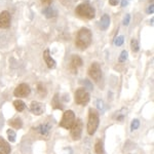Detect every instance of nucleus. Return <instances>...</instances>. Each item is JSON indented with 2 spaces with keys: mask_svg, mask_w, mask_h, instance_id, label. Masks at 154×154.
I'll use <instances>...</instances> for the list:
<instances>
[{
  "mask_svg": "<svg viewBox=\"0 0 154 154\" xmlns=\"http://www.w3.org/2000/svg\"><path fill=\"white\" fill-rule=\"evenodd\" d=\"M93 41V34L88 28H81L77 32V35L75 38L76 46L81 51H84L91 44Z\"/></svg>",
  "mask_w": 154,
  "mask_h": 154,
  "instance_id": "obj_1",
  "label": "nucleus"
},
{
  "mask_svg": "<svg viewBox=\"0 0 154 154\" xmlns=\"http://www.w3.org/2000/svg\"><path fill=\"white\" fill-rule=\"evenodd\" d=\"M75 14L79 18L84 20H93L96 17V9L88 2H83L76 6Z\"/></svg>",
  "mask_w": 154,
  "mask_h": 154,
  "instance_id": "obj_2",
  "label": "nucleus"
},
{
  "mask_svg": "<svg viewBox=\"0 0 154 154\" xmlns=\"http://www.w3.org/2000/svg\"><path fill=\"white\" fill-rule=\"evenodd\" d=\"M99 113L96 109L91 108L88 114V133L89 135H94L96 133L99 125Z\"/></svg>",
  "mask_w": 154,
  "mask_h": 154,
  "instance_id": "obj_3",
  "label": "nucleus"
},
{
  "mask_svg": "<svg viewBox=\"0 0 154 154\" xmlns=\"http://www.w3.org/2000/svg\"><path fill=\"white\" fill-rule=\"evenodd\" d=\"M74 121H75V114L72 110H68L64 113L63 118H62L61 122H60V125L62 128H66V130H70L73 125Z\"/></svg>",
  "mask_w": 154,
  "mask_h": 154,
  "instance_id": "obj_4",
  "label": "nucleus"
},
{
  "mask_svg": "<svg viewBox=\"0 0 154 154\" xmlns=\"http://www.w3.org/2000/svg\"><path fill=\"white\" fill-rule=\"evenodd\" d=\"M75 102L81 106H85L89 102V94L85 88H78L75 91Z\"/></svg>",
  "mask_w": 154,
  "mask_h": 154,
  "instance_id": "obj_5",
  "label": "nucleus"
},
{
  "mask_svg": "<svg viewBox=\"0 0 154 154\" xmlns=\"http://www.w3.org/2000/svg\"><path fill=\"white\" fill-rule=\"evenodd\" d=\"M88 75L91 78H93L95 81H100L102 78V70H101V66L99 65L97 62L93 63L89 66L88 69Z\"/></svg>",
  "mask_w": 154,
  "mask_h": 154,
  "instance_id": "obj_6",
  "label": "nucleus"
},
{
  "mask_svg": "<svg viewBox=\"0 0 154 154\" xmlns=\"http://www.w3.org/2000/svg\"><path fill=\"white\" fill-rule=\"evenodd\" d=\"M70 130L71 137L73 138V140H79L81 137V133H82V121H81V119H76Z\"/></svg>",
  "mask_w": 154,
  "mask_h": 154,
  "instance_id": "obj_7",
  "label": "nucleus"
},
{
  "mask_svg": "<svg viewBox=\"0 0 154 154\" xmlns=\"http://www.w3.org/2000/svg\"><path fill=\"white\" fill-rule=\"evenodd\" d=\"M51 125L48 122H45V123H41V125H39L38 126H36L34 130H35L37 133L40 135L42 138L44 139H48L49 136H51Z\"/></svg>",
  "mask_w": 154,
  "mask_h": 154,
  "instance_id": "obj_8",
  "label": "nucleus"
},
{
  "mask_svg": "<svg viewBox=\"0 0 154 154\" xmlns=\"http://www.w3.org/2000/svg\"><path fill=\"white\" fill-rule=\"evenodd\" d=\"M31 93V88L27 83H21L19 84L18 86L16 88L14 91V95L18 98H26L27 96L30 95Z\"/></svg>",
  "mask_w": 154,
  "mask_h": 154,
  "instance_id": "obj_9",
  "label": "nucleus"
},
{
  "mask_svg": "<svg viewBox=\"0 0 154 154\" xmlns=\"http://www.w3.org/2000/svg\"><path fill=\"white\" fill-rule=\"evenodd\" d=\"M11 17L7 11H3L0 12V28L1 29H7L11 26Z\"/></svg>",
  "mask_w": 154,
  "mask_h": 154,
  "instance_id": "obj_10",
  "label": "nucleus"
},
{
  "mask_svg": "<svg viewBox=\"0 0 154 154\" xmlns=\"http://www.w3.org/2000/svg\"><path fill=\"white\" fill-rule=\"evenodd\" d=\"M30 110L31 112L34 114V115H41L42 113L44 112V105L40 102H36L33 101L30 105Z\"/></svg>",
  "mask_w": 154,
  "mask_h": 154,
  "instance_id": "obj_11",
  "label": "nucleus"
},
{
  "mask_svg": "<svg viewBox=\"0 0 154 154\" xmlns=\"http://www.w3.org/2000/svg\"><path fill=\"white\" fill-rule=\"evenodd\" d=\"M82 66V60L78 56H73L70 61V70L72 73H77V69Z\"/></svg>",
  "mask_w": 154,
  "mask_h": 154,
  "instance_id": "obj_12",
  "label": "nucleus"
},
{
  "mask_svg": "<svg viewBox=\"0 0 154 154\" xmlns=\"http://www.w3.org/2000/svg\"><path fill=\"white\" fill-rule=\"evenodd\" d=\"M43 59L44 61H45V64L48 65V67L49 69H54L57 66V63L56 61L51 58V54H49V49H45L43 53Z\"/></svg>",
  "mask_w": 154,
  "mask_h": 154,
  "instance_id": "obj_13",
  "label": "nucleus"
},
{
  "mask_svg": "<svg viewBox=\"0 0 154 154\" xmlns=\"http://www.w3.org/2000/svg\"><path fill=\"white\" fill-rule=\"evenodd\" d=\"M42 14H44L45 18L53 19V18H56V17L58 16V11H57L54 6H46L45 8L42 11Z\"/></svg>",
  "mask_w": 154,
  "mask_h": 154,
  "instance_id": "obj_14",
  "label": "nucleus"
},
{
  "mask_svg": "<svg viewBox=\"0 0 154 154\" xmlns=\"http://www.w3.org/2000/svg\"><path fill=\"white\" fill-rule=\"evenodd\" d=\"M11 153V146L4 140L2 137H0V154H9Z\"/></svg>",
  "mask_w": 154,
  "mask_h": 154,
  "instance_id": "obj_15",
  "label": "nucleus"
},
{
  "mask_svg": "<svg viewBox=\"0 0 154 154\" xmlns=\"http://www.w3.org/2000/svg\"><path fill=\"white\" fill-rule=\"evenodd\" d=\"M110 26V17L108 14H103L100 21V27L102 30H107Z\"/></svg>",
  "mask_w": 154,
  "mask_h": 154,
  "instance_id": "obj_16",
  "label": "nucleus"
},
{
  "mask_svg": "<svg viewBox=\"0 0 154 154\" xmlns=\"http://www.w3.org/2000/svg\"><path fill=\"white\" fill-rule=\"evenodd\" d=\"M8 123H9V125L12 126L14 128H17V130H20V128L23 126V121H22V119L19 118V117L9 120Z\"/></svg>",
  "mask_w": 154,
  "mask_h": 154,
  "instance_id": "obj_17",
  "label": "nucleus"
},
{
  "mask_svg": "<svg viewBox=\"0 0 154 154\" xmlns=\"http://www.w3.org/2000/svg\"><path fill=\"white\" fill-rule=\"evenodd\" d=\"M14 108L17 109V111H19V112H22V111L25 109V103L23 101H21V100H16L14 102Z\"/></svg>",
  "mask_w": 154,
  "mask_h": 154,
  "instance_id": "obj_18",
  "label": "nucleus"
},
{
  "mask_svg": "<svg viewBox=\"0 0 154 154\" xmlns=\"http://www.w3.org/2000/svg\"><path fill=\"white\" fill-rule=\"evenodd\" d=\"M95 151L97 154H105V151H104V147H103V143L102 141H97L96 145H95Z\"/></svg>",
  "mask_w": 154,
  "mask_h": 154,
  "instance_id": "obj_19",
  "label": "nucleus"
},
{
  "mask_svg": "<svg viewBox=\"0 0 154 154\" xmlns=\"http://www.w3.org/2000/svg\"><path fill=\"white\" fill-rule=\"evenodd\" d=\"M125 115H126V109H121L120 111H118V112L115 113L114 118L117 119V121H122Z\"/></svg>",
  "mask_w": 154,
  "mask_h": 154,
  "instance_id": "obj_20",
  "label": "nucleus"
},
{
  "mask_svg": "<svg viewBox=\"0 0 154 154\" xmlns=\"http://www.w3.org/2000/svg\"><path fill=\"white\" fill-rule=\"evenodd\" d=\"M51 105L54 109H63V107L61 106V104H60V101H59V95L58 94H56L53 99V101H51Z\"/></svg>",
  "mask_w": 154,
  "mask_h": 154,
  "instance_id": "obj_21",
  "label": "nucleus"
},
{
  "mask_svg": "<svg viewBox=\"0 0 154 154\" xmlns=\"http://www.w3.org/2000/svg\"><path fill=\"white\" fill-rule=\"evenodd\" d=\"M131 51H134V53H138L139 49H140V45H139V42L137 39L133 38L131 40Z\"/></svg>",
  "mask_w": 154,
  "mask_h": 154,
  "instance_id": "obj_22",
  "label": "nucleus"
},
{
  "mask_svg": "<svg viewBox=\"0 0 154 154\" xmlns=\"http://www.w3.org/2000/svg\"><path fill=\"white\" fill-rule=\"evenodd\" d=\"M7 136H8V140L11 141V142H14L16 141V133H14V130H8L7 131Z\"/></svg>",
  "mask_w": 154,
  "mask_h": 154,
  "instance_id": "obj_23",
  "label": "nucleus"
},
{
  "mask_svg": "<svg viewBox=\"0 0 154 154\" xmlns=\"http://www.w3.org/2000/svg\"><path fill=\"white\" fill-rule=\"evenodd\" d=\"M128 51H121V54H120V56H119V62L120 63H123V62H125L126 60H128Z\"/></svg>",
  "mask_w": 154,
  "mask_h": 154,
  "instance_id": "obj_24",
  "label": "nucleus"
},
{
  "mask_svg": "<svg viewBox=\"0 0 154 154\" xmlns=\"http://www.w3.org/2000/svg\"><path fill=\"white\" fill-rule=\"evenodd\" d=\"M123 41H125V37H123L122 35L118 36L115 38V40H114V44H115L116 46H120L123 44Z\"/></svg>",
  "mask_w": 154,
  "mask_h": 154,
  "instance_id": "obj_25",
  "label": "nucleus"
},
{
  "mask_svg": "<svg viewBox=\"0 0 154 154\" xmlns=\"http://www.w3.org/2000/svg\"><path fill=\"white\" fill-rule=\"evenodd\" d=\"M37 91H38L39 95L42 96V97H44V96L46 95V89L44 88V86L42 85L41 83H39L38 85H37Z\"/></svg>",
  "mask_w": 154,
  "mask_h": 154,
  "instance_id": "obj_26",
  "label": "nucleus"
},
{
  "mask_svg": "<svg viewBox=\"0 0 154 154\" xmlns=\"http://www.w3.org/2000/svg\"><path fill=\"white\" fill-rule=\"evenodd\" d=\"M82 83L84 85V88H88V89H89V91H93L94 89L93 83H91L89 80H88V79H84V80H82Z\"/></svg>",
  "mask_w": 154,
  "mask_h": 154,
  "instance_id": "obj_27",
  "label": "nucleus"
},
{
  "mask_svg": "<svg viewBox=\"0 0 154 154\" xmlns=\"http://www.w3.org/2000/svg\"><path fill=\"white\" fill-rule=\"evenodd\" d=\"M140 126V121L138 120V119H134L133 121H131V131H135L137 128Z\"/></svg>",
  "mask_w": 154,
  "mask_h": 154,
  "instance_id": "obj_28",
  "label": "nucleus"
},
{
  "mask_svg": "<svg viewBox=\"0 0 154 154\" xmlns=\"http://www.w3.org/2000/svg\"><path fill=\"white\" fill-rule=\"evenodd\" d=\"M131 22V14H125V19H123V25L125 26H128V24H130Z\"/></svg>",
  "mask_w": 154,
  "mask_h": 154,
  "instance_id": "obj_29",
  "label": "nucleus"
},
{
  "mask_svg": "<svg viewBox=\"0 0 154 154\" xmlns=\"http://www.w3.org/2000/svg\"><path fill=\"white\" fill-rule=\"evenodd\" d=\"M146 12H147L148 14H152L153 12H154V6H153V4H151V5H149L147 7V9H146Z\"/></svg>",
  "mask_w": 154,
  "mask_h": 154,
  "instance_id": "obj_30",
  "label": "nucleus"
},
{
  "mask_svg": "<svg viewBox=\"0 0 154 154\" xmlns=\"http://www.w3.org/2000/svg\"><path fill=\"white\" fill-rule=\"evenodd\" d=\"M42 5H45V6H49L51 3H53V0H40Z\"/></svg>",
  "mask_w": 154,
  "mask_h": 154,
  "instance_id": "obj_31",
  "label": "nucleus"
},
{
  "mask_svg": "<svg viewBox=\"0 0 154 154\" xmlns=\"http://www.w3.org/2000/svg\"><path fill=\"white\" fill-rule=\"evenodd\" d=\"M119 2H120V0H109V4H110V5H112V6L117 5Z\"/></svg>",
  "mask_w": 154,
  "mask_h": 154,
  "instance_id": "obj_32",
  "label": "nucleus"
},
{
  "mask_svg": "<svg viewBox=\"0 0 154 154\" xmlns=\"http://www.w3.org/2000/svg\"><path fill=\"white\" fill-rule=\"evenodd\" d=\"M97 104H98V108L99 109H101V110H104V103H103V101L99 100Z\"/></svg>",
  "mask_w": 154,
  "mask_h": 154,
  "instance_id": "obj_33",
  "label": "nucleus"
},
{
  "mask_svg": "<svg viewBox=\"0 0 154 154\" xmlns=\"http://www.w3.org/2000/svg\"><path fill=\"white\" fill-rule=\"evenodd\" d=\"M128 2H130V0H122V1H121V6L122 7L126 6L128 4Z\"/></svg>",
  "mask_w": 154,
  "mask_h": 154,
  "instance_id": "obj_34",
  "label": "nucleus"
}]
</instances>
